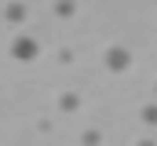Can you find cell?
Listing matches in <instances>:
<instances>
[{
    "label": "cell",
    "mask_w": 157,
    "mask_h": 146,
    "mask_svg": "<svg viewBox=\"0 0 157 146\" xmlns=\"http://www.w3.org/2000/svg\"><path fill=\"white\" fill-rule=\"evenodd\" d=\"M102 62H106L110 73H128L132 70V51H128L124 44H110V48L102 51Z\"/></svg>",
    "instance_id": "6da1fadb"
},
{
    "label": "cell",
    "mask_w": 157,
    "mask_h": 146,
    "mask_svg": "<svg viewBox=\"0 0 157 146\" xmlns=\"http://www.w3.org/2000/svg\"><path fill=\"white\" fill-rule=\"evenodd\" d=\"M40 55V44L33 36H15L11 40V59H18V62H33Z\"/></svg>",
    "instance_id": "7a4b0ae2"
},
{
    "label": "cell",
    "mask_w": 157,
    "mask_h": 146,
    "mask_svg": "<svg viewBox=\"0 0 157 146\" xmlns=\"http://www.w3.org/2000/svg\"><path fill=\"white\" fill-rule=\"evenodd\" d=\"M80 106V95L77 91H62V99H59V110H66V113H73Z\"/></svg>",
    "instance_id": "3957f363"
},
{
    "label": "cell",
    "mask_w": 157,
    "mask_h": 146,
    "mask_svg": "<svg viewBox=\"0 0 157 146\" xmlns=\"http://www.w3.org/2000/svg\"><path fill=\"white\" fill-rule=\"evenodd\" d=\"M139 121L150 124V128H157V102H146V106L139 110Z\"/></svg>",
    "instance_id": "277c9868"
},
{
    "label": "cell",
    "mask_w": 157,
    "mask_h": 146,
    "mask_svg": "<svg viewBox=\"0 0 157 146\" xmlns=\"http://www.w3.org/2000/svg\"><path fill=\"white\" fill-rule=\"evenodd\" d=\"M26 18V7L22 4H7V22H22Z\"/></svg>",
    "instance_id": "5b68a950"
},
{
    "label": "cell",
    "mask_w": 157,
    "mask_h": 146,
    "mask_svg": "<svg viewBox=\"0 0 157 146\" xmlns=\"http://www.w3.org/2000/svg\"><path fill=\"white\" fill-rule=\"evenodd\" d=\"M99 139H102V135H99L95 128H88V132H84V146H99Z\"/></svg>",
    "instance_id": "8992f818"
},
{
    "label": "cell",
    "mask_w": 157,
    "mask_h": 146,
    "mask_svg": "<svg viewBox=\"0 0 157 146\" xmlns=\"http://www.w3.org/2000/svg\"><path fill=\"white\" fill-rule=\"evenodd\" d=\"M55 15H59V18H70V15H73V4H55Z\"/></svg>",
    "instance_id": "52a82bcc"
},
{
    "label": "cell",
    "mask_w": 157,
    "mask_h": 146,
    "mask_svg": "<svg viewBox=\"0 0 157 146\" xmlns=\"http://www.w3.org/2000/svg\"><path fill=\"white\" fill-rule=\"evenodd\" d=\"M135 146H157V143H154V139H139Z\"/></svg>",
    "instance_id": "ba28073f"
}]
</instances>
